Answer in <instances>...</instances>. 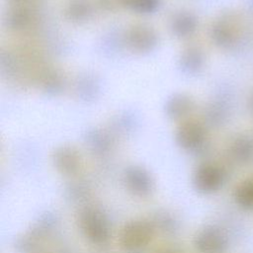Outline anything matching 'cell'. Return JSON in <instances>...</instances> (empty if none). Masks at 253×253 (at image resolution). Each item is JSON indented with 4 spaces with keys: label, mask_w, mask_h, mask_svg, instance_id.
Wrapping results in <instances>:
<instances>
[{
    "label": "cell",
    "mask_w": 253,
    "mask_h": 253,
    "mask_svg": "<svg viewBox=\"0 0 253 253\" xmlns=\"http://www.w3.org/2000/svg\"><path fill=\"white\" fill-rule=\"evenodd\" d=\"M78 226L82 234L93 244L102 245L111 236V226L106 214L98 208L88 206L78 213Z\"/></svg>",
    "instance_id": "6da1fadb"
},
{
    "label": "cell",
    "mask_w": 253,
    "mask_h": 253,
    "mask_svg": "<svg viewBox=\"0 0 253 253\" xmlns=\"http://www.w3.org/2000/svg\"><path fill=\"white\" fill-rule=\"evenodd\" d=\"M155 228L146 219H132L126 222L119 234L120 246L127 252H136L145 248L153 239Z\"/></svg>",
    "instance_id": "7a4b0ae2"
},
{
    "label": "cell",
    "mask_w": 253,
    "mask_h": 253,
    "mask_svg": "<svg viewBox=\"0 0 253 253\" xmlns=\"http://www.w3.org/2000/svg\"><path fill=\"white\" fill-rule=\"evenodd\" d=\"M124 182L129 193L136 197H147L154 190L151 175L140 167H130L124 174Z\"/></svg>",
    "instance_id": "3957f363"
},
{
    "label": "cell",
    "mask_w": 253,
    "mask_h": 253,
    "mask_svg": "<svg viewBox=\"0 0 253 253\" xmlns=\"http://www.w3.org/2000/svg\"><path fill=\"white\" fill-rule=\"evenodd\" d=\"M196 249L200 253H217L223 245V237L214 228H205L197 233L194 239Z\"/></svg>",
    "instance_id": "277c9868"
},
{
    "label": "cell",
    "mask_w": 253,
    "mask_h": 253,
    "mask_svg": "<svg viewBox=\"0 0 253 253\" xmlns=\"http://www.w3.org/2000/svg\"><path fill=\"white\" fill-rule=\"evenodd\" d=\"M194 184L196 189L200 192H212L219 187L220 174L213 167L202 166L195 173Z\"/></svg>",
    "instance_id": "5b68a950"
},
{
    "label": "cell",
    "mask_w": 253,
    "mask_h": 253,
    "mask_svg": "<svg viewBox=\"0 0 253 253\" xmlns=\"http://www.w3.org/2000/svg\"><path fill=\"white\" fill-rule=\"evenodd\" d=\"M56 169L64 175H74L80 167V157L78 153L70 148L64 147L59 149L53 158Z\"/></svg>",
    "instance_id": "8992f818"
},
{
    "label": "cell",
    "mask_w": 253,
    "mask_h": 253,
    "mask_svg": "<svg viewBox=\"0 0 253 253\" xmlns=\"http://www.w3.org/2000/svg\"><path fill=\"white\" fill-rule=\"evenodd\" d=\"M200 140V135L196 128L192 126H183L178 134V141L184 148L195 147Z\"/></svg>",
    "instance_id": "52a82bcc"
},
{
    "label": "cell",
    "mask_w": 253,
    "mask_h": 253,
    "mask_svg": "<svg viewBox=\"0 0 253 253\" xmlns=\"http://www.w3.org/2000/svg\"><path fill=\"white\" fill-rule=\"evenodd\" d=\"M130 3H132L133 7L137 6L141 10H148L151 9V6L154 5L155 0H129Z\"/></svg>",
    "instance_id": "ba28073f"
},
{
    "label": "cell",
    "mask_w": 253,
    "mask_h": 253,
    "mask_svg": "<svg viewBox=\"0 0 253 253\" xmlns=\"http://www.w3.org/2000/svg\"><path fill=\"white\" fill-rule=\"evenodd\" d=\"M155 253H184L181 250L177 249V248H172V247H168V248H162L158 251H156Z\"/></svg>",
    "instance_id": "9c48e42d"
}]
</instances>
